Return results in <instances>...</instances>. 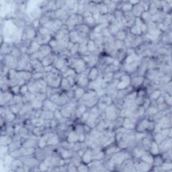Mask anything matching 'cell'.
Segmentation results:
<instances>
[{
  "mask_svg": "<svg viewBox=\"0 0 172 172\" xmlns=\"http://www.w3.org/2000/svg\"><path fill=\"white\" fill-rule=\"evenodd\" d=\"M120 111L121 109L118 108L114 103L108 106L104 112L105 120L108 122L114 121L118 116H120Z\"/></svg>",
  "mask_w": 172,
  "mask_h": 172,
  "instance_id": "1",
  "label": "cell"
},
{
  "mask_svg": "<svg viewBox=\"0 0 172 172\" xmlns=\"http://www.w3.org/2000/svg\"><path fill=\"white\" fill-rule=\"evenodd\" d=\"M90 68H87L85 71H83L81 73L77 74L76 86L87 89V87L90 84V81L88 79V72H89Z\"/></svg>",
  "mask_w": 172,
  "mask_h": 172,
  "instance_id": "2",
  "label": "cell"
},
{
  "mask_svg": "<svg viewBox=\"0 0 172 172\" xmlns=\"http://www.w3.org/2000/svg\"><path fill=\"white\" fill-rule=\"evenodd\" d=\"M18 64V59L14 58L11 55H2V65L9 69H16Z\"/></svg>",
  "mask_w": 172,
  "mask_h": 172,
  "instance_id": "3",
  "label": "cell"
},
{
  "mask_svg": "<svg viewBox=\"0 0 172 172\" xmlns=\"http://www.w3.org/2000/svg\"><path fill=\"white\" fill-rule=\"evenodd\" d=\"M130 81H131V76L130 75L125 73L118 79L117 83L116 88L118 90H122L126 89L130 86Z\"/></svg>",
  "mask_w": 172,
  "mask_h": 172,
  "instance_id": "4",
  "label": "cell"
},
{
  "mask_svg": "<svg viewBox=\"0 0 172 172\" xmlns=\"http://www.w3.org/2000/svg\"><path fill=\"white\" fill-rule=\"evenodd\" d=\"M145 80L144 76H132L130 81V86L135 90H137L143 86V83Z\"/></svg>",
  "mask_w": 172,
  "mask_h": 172,
  "instance_id": "5",
  "label": "cell"
},
{
  "mask_svg": "<svg viewBox=\"0 0 172 172\" xmlns=\"http://www.w3.org/2000/svg\"><path fill=\"white\" fill-rule=\"evenodd\" d=\"M57 153H59V155L62 157L63 160H71V158L72 157L74 152L71 149H65L62 147L59 146L57 147Z\"/></svg>",
  "mask_w": 172,
  "mask_h": 172,
  "instance_id": "6",
  "label": "cell"
},
{
  "mask_svg": "<svg viewBox=\"0 0 172 172\" xmlns=\"http://www.w3.org/2000/svg\"><path fill=\"white\" fill-rule=\"evenodd\" d=\"M58 56L59 55L57 54H56L55 52H52V53H51L50 55H48V56L44 57V58L41 61V62L42 63V65L44 66V67H47V66L53 65L55 59L57 58V57H58Z\"/></svg>",
  "mask_w": 172,
  "mask_h": 172,
  "instance_id": "7",
  "label": "cell"
},
{
  "mask_svg": "<svg viewBox=\"0 0 172 172\" xmlns=\"http://www.w3.org/2000/svg\"><path fill=\"white\" fill-rule=\"evenodd\" d=\"M159 148H160V153L166 152L171 149V138L167 137L162 142L159 144Z\"/></svg>",
  "mask_w": 172,
  "mask_h": 172,
  "instance_id": "8",
  "label": "cell"
},
{
  "mask_svg": "<svg viewBox=\"0 0 172 172\" xmlns=\"http://www.w3.org/2000/svg\"><path fill=\"white\" fill-rule=\"evenodd\" d=\"M66 140H67L68 142L71 143H75L79 141V135L73 130V126H69Z\"/></svg>",
  "mask_w": 172,
  "mask_h": 172,
  "instance_id": "9",
  "label": "cell"
},
{
  "mask_svg": "<svg viewBox=\"0 0 172 172\" xmlns=\"http://www.w3.org/2000/svg\"><path fill=\"white\" fill-rule=\"evenodd\" d=\"M14 97L10 91L6 92H1V106H7Z\"/></svg>",
  "mask_w": 172,
  "mask_h": 172,
  "instance_id": "10",
  "label": "cell"
},
{
  "mask_svg": "<svg viewBox=\"0 0 172 172\" xmlns=\"http://www.w3.org/2000/svg\"><path fill=\"white\" fill-rule=\"evenodd\" d=\"M100 76V72L98 67H91L89 69V72H88V79H89L90 82L95 81Z\"/></svg>",
  "mask_w": 172,
  "mask_h": 172,
  "instance_id": "11",
  "label": "cell"
},
{
  "mask_svg": "<svg viewBox=\"0 0 172 172\" xmlns=\"http://www.w3.org/2000/svg\"><path fill=\"white\" fill-rule=\"evenodd\" d=\"M58 108H60L56 104L51 102V101L48 98H47L46 100H45L43 102V104H42V110H47V111L54 112L55 110H56Z\"/></svg>",
  "mask_w": 172,
  "mask_h": 172,
  "instance_id": "12",
  "label": "cell"
},
{
  "mask_svg": "<svg viewBox=\"0 0 172 172\" xmlns=\"http://www.w3.org/2000/svg\"><path fill=\"white\" fill-rule=\"evenodd\" d=\"M30 63L32 67V73L34 72H44V66L41 60L34 59L30 60Z\"/></svg>",
  "mask_w": 172,
  "mask_h": 172,
  "instance_id": "13",
  "label": "cell"
},
{
  "mask_svg": "<svg viewBox=\"0 0 172 172\" xmlns=\"http://www.w3.org/2000/svg\"><path fill=\"white\" fill-rule=\"evenodd\" d=\"M52 52H53V51H52V48L49 46L48 44H47V45H41V47H40L38 52H39L40 55H41V61L44 58V57H45L48 56V55H50L51 53H52Z\"/></svg>",
  "mask_w": 172,
  "mask_h": 172,
  "instance_id": "14",
  "label": "cell"
},
{
  "mask_svg": "<svg viewBox=\"0 0 172 172\" xmlns=\"http://www.w3.org/2000/svg\"><path fill=\"white\" fill-rule=\"evenodd\" d=\"M86 90L85 88L80 87H77L76 86L74 88V100L79 102L80 100L83 96H84L86 92Z\"/></svg>",
  "mask_w": 172,
  "mask_h": 172,
  "instance_id": "15",
  "label": "cell"
},
{
  "mask_svg": "<svg viewBox=\"0 0 172 172\" xmlns=\"http://www.w3.org/2000/svg\"><path fill=\"white\" fill-rule=\"evenodd\" d=\"M92 161V153H91V149L88 147L84 153L81 156V162L83 164H86L87 165L90 164Z\"/></svg>",
  "mask_w": 172,
  "mask_h": 172,
  "instance_id": "16",
  "label": "cell"
},
{
  "mask_svg": "<svg viewBox=\"0 0 172 172\" xmlns=\"http://www.w3.org/2000/svg\"><path fill=\"white\" fill-rule=\"evenodd\" d=\"M153 158H154V156L152 155V154L150 153L149 151L145 150V151L143 152L142 155H141L140 160L152 165L153 163Z\"/></svg>",
  "mask_w": 172,
  "mask_h": 172,
  "instance_id": "17",
  "label": "cell"
},
{
  "mask_svg": "<svg viewBox=\"0 0 172 172\" xmlns=\"http://www.w3.org/2000/svg\"><path fill=\"white\" fill-rule=\"evenodd\" d=\"M136 123L130 117L124 118L122 127L127 130H135Z\"/></svg>",
  "mask_w": 172,
  "mask_h": 172,
  "instance_id": "18",
  "label": "cell"
},
{
  "mask_svg": "<svg viewBox=\"0 0 172 172\" xmlns=\"http://www.w3.org/2000/svg\"><path fill=\"white\" fill-rule=\"evenodd\" d=\"M17 74L19 77L27 83L32 79V72L28 71H17Z\"/></svg>",
  "mask_w": 172,
  "mask_h": 172,
  "instance_id": "19",
  "label": "cell"
},
{
  "mask_svg": "<svg viewBox=\"0 0 172 172\" xmlns=\"http://www.w3.org/2000/svg\"><path fill=\"white\" fill-rule=\"evenodd\" d=\"M13 140H14L13 136L8 134H2L1 146L8 147L12 143Z\"/></svg>",
  "mask_w": 172,
  "mask_h": 172,
  "instance_id": "20",
  "label": "cell"
},
{
  "mask_svg": "<svg viewBox=\"0 0 172 172\" xmlns=\"http://www.w3.org/2000/svg\"><path fill=\"white\" fill-rule=\"evenodd\" d=\"M59 88H60L61 91H62L63 92H65H65H67V91L71 90L73 87H72L70 85V83H69V82L68 81L67 78L62 77V79H61Z\"/></svg>",
  "mask_w": 172,
  "mask_h": 172,
  "instance_id": "21",
  "label": "cell"
},
{
  "mask_svg": "<svg viewBox=\"0 0 172 172\" xmlns=\"http://www.w3.org/2000/svg\"><path fill=\"white\" fill-rule=\"evenodd\" d=\"M87 51H89L91 54H100L98 48L96 46L94 41H91V40H89V41H88L87 43Z\"/></svg>",
  "mask_w": 172,
  "mask_h": 172,
  "instance_id": "22",
  "label": "cell"
},
{
  "mask_svg": "<svg viewBox=\"0 0 172 172\" xmlns=\"http://www.w3.org/2000/svg\"><path fill=\"white\" fill-rule=\"evenodd\" d=\"M27 85L28 87V91L30 92V93H32L34 95H37V94L41 92L38 89L37 85L36 84V83H35L34 80L31 79V80L29 81L27 83Z\"/></svg>",
  "mask_w": 172,
  "mask_h": 172,
  "instance_id": "23",
  "label": "cell"
},
{
  "mask_svg": "<svg viewBox=\"0 0 172 172\" xmlns=\"http://www.w3.org/2000/svg\"><path fill=\"white\" fill-rule=\"evenodd\" d=\"M106 6L108 14H112L116 10V3L118 1H103Z\"/></svg>",
  "mask_w": 172,
  "mask_h": 172,
  "instance_id": "24",
  "label": "cell"
},
{
  "mask_svg": "<svg viewBox=\"0 0 172 172\" xmlns=\"http://www.w3.org/2000/svg\"><path fill=\"white\" fill-rule=\"evenodd\" d=\"M131 12H132V13H133V14L134 15V16L135 17H140L141 14L143 13L144 10H143V7L141 6L140 3H139L137 4H136V5L133 6Z\"/></svg>",
  "mask_w": 172,
  "mask_h": 172,
  "instance_id": "25",
  "label": "cell"
},
{
  "mask_svg": "<svg viewBox=\"0 0 172 172\" xmlns=\"http://www.w3.org/2000/svg\"><path fill=\"white\" fill-rule=\"evenodd\" d=\"M47 130L44 126H37L33 127L32 129V134L38 136V137H41L43 136Z\"/></svg>",
  "mask_w": 172,
  "mask_h": 172,
  "instance_id": "26",
  "label": "cell"
},
{
  "mask_svg": "<svg viewBox=\"0 0 172 172\" xmlns=\"http://www.w3.org/2000/svg\"><path fill=\"white\" fill-rule=\"evenodd\" d=\"M129 32V28H125L118 30L117 34L114 36L115 40H120V41H125V39L126 37V35Z\"/></svg>",
  "mask_w": 172,
  "mask_h": 172,
  "instance_id": "27",
  "label": "cell"
},
{
  "mask_svg": "<svg viewBox=\"0 0 172 172\" xmlns=\"http://www.w3.org/2000/svg\"><path fill=\"white\" fill-rule=\"evenodd\" d=\"M68 36H69V39L70 42H71L74 44L79 43V42H80V40H81L80 37H79L78 33L75 30L70 31Z\"/></svg>",
  "mask_w": 172,
  "mask_h": 172,
  "instance_id": "28",
  "label": "cell"
},
{
  "mask_svg": "<svg viewBox=\"0 0 172 172\" xmlns=\"http://www.w3.org/2000/svg\"><path fill=\"white\" fill-rule=\"evenodd\" d=\"M40 47H41V45H40L39 44H38L37 42L33 41L31 43V45H30V46L28 48L27 55H28L30 56V55L35 53V52H38L39 49H40Z\"/></svg>",
  "mask_w": 172,
  "mask_h": 172,
  "instance_id": "29",
  "label": "cell"
},
{
  "mask_svg": "<svg viewBox=\"0 0 172 172\" xmlns=\"http://www.w3.org/2000/svg\"><path fill=\"white\" fill-rule=\"evenodd\" d=\"M45 120L42 118L33 117L30 119V123H31V125L33 127L44 126V125H45Z\"/></svg>",
  "mask_w": 172,
  "mask_h": 172,
  "instance_id": "30",
  "label": "cell"
},
{
  "mask_svg": "<svg viewBox=\"0 0 172 172\" xmlns=\"http://www.w3.org/2000/svg\"><path fill=\"white\" fill-rule=\"evenodd\" d=\"M149 151L150 152V153L152 154L153 156L157 155H158V154H160V148H159V145L153 140L152 141L151 146H150Z\"/></svg>",
  "mask_w": 172,
  "mask_h": 172,
  "instance_id": "31",
  "label": "cell"
},
{
  "mask_svg": "<svg viewBox=\"0 0 172 172\" xmlns=\"http://www.w3.org/2000/svg\"><path fill=\"white\" fill-rule=\"evenodd\" d=\"M129 31L132 34H133L134 36H142V32H141L140 30V26L136 25L134 24L129 29Z\"/></svg>",
  "mask_w": 172,
  "mask_h": 172,
  "instance_id": "32",
  "label": "cell"
},
{
  "mask_svg": "<svg viewBox=\"0 0 172 172\" xmlns=\"http://www.w3.org/2000/svg\"><path fill=\"white\" fill-rule=\"evenodd\" d=\"M10 55H11L12 57H14V58L19 60L22 57V56L24 54H22V52H21V51L20 50V48L14 45L12 47Z\"/></svg>",
  "mask_w": 172,
  "mask_h": 172,
  "instance_id": "33",
  "label": "cell"
},
{
  "mask_svg": "<svg viewBox=\"0 0 172 172\" xmlns=\"http://www.w3.org/2000/svg\"><path fill=\"white\" fill-rule=\"evenodd\" d=\"M83 24L87 25V26L92 29L94 26H96L97 23L95 19L93 17V16H90V17H83Z\"/></svg>",
  "mask_w": 172,
  "mask_h": 172,
  "instance_id": "34",
  "label": "cell"
},
{
  "mask_svg": "<svg viewBox=\"0 0 172 172\" xmlns=\"http://www.w3.org/2000/svg\"><path fill=\"white\" fill-rule=\"evenodd\" d=\"M163 93H164V92L161 90L156 89L155 90H153L151 93L148 96V97L151 100V101H156L161 96Z\"/></svg>",
  "mask_w": 172,
  "mask_h": 172,
  "instance_id": "35",
  "label": "cell"
},
{
  "mask_svg": "<svg viewBox=\"0 0 172 172\" xmlns=\"http://www.w3.org/2000/svg\"><path fill=\"white\" fill-rule=\"evenodd\" d=\"M126 57H127L126 48H125V49L118 51L116 59H117L122 65L123 63H124V61H125Z\"/></svg>",
  "mask_w": 172,
  "mask_h": 172,
  "instance_id": "36",
  "label": "cell"
},
{
  "mask_svg": "<svg viewBox=\"0 0 172 172\" xmlns=\"http://www.w3.org/2000/svg\"><path fill=\"white\" fill-rule=\"evenodd\" d=\"M152 17L153 15L149 11H144L140 17L144 23L147 24L149 22L152 21Z\"/></svg>",
  "mask_w": 172,
  "mask_h": 172,
  "instance_id": "37",
  "label": "cell"
},
{
  "mask_svg": "<svg viewBox=\"0 0 172 172\" xmlns=\"http://www.w3.org/2000/svg\"><path fill=\"white\" fill-rule=\"evenodd\" d=\"M164 162V160L163 159L161 154H158L157 155L154 156L153 158V163L152 166L153 167H161L163 163Z\"/></svg>",
  "mask_w": 172,
  "mask_h": 172,
  "instance_id": "38",
  "label": "cell"
},
{
  "mask_svg": "<svg viewBox=\"0 0 172 172\" xmlns=\"http://www.w3.org/2000/svg\"><path fill=\"white\" fill-rule=\"evenodd\" d=\"M41 118L42 119H44L45 120H52V119L55 118H54V112L47 111V110H43Z\"/></svg>",
  "mask_w": 172,
  "mask_h": 172,
  "instance_id": "39",
  "label": "cell"
},
{
  "mask_svg": "<svg viewBox=\"0 0 172 172\" xmlns=\"http://www.w3.org/2000/svg\"><path fill=\"white\" fill-rule=\"evenodd\" d=\"M133 6L131 5L129 1H123L120 10L123 12H130L132 10V9H133Z\"/></svg>",
  "mask_w": 172,
  "mask_h": 172,
  "instance_id": "40",
  "label": "cell"
},
{
  "mask_svg": "<svg viewBox=\"0 0 172 172\" xmlns=\"http://www.w3.org/2000/svg\"><path fill=\"white\" fill-rule=\"evenodd\" d=\"M114 48L118 51H120L126 48L124 41H120V40H115V42H114Z\"/></svg>",
  "mask_w": 172,
  "mask_h": 172,
  "instance_id": "41",
  "label": "cell"
},
{
  "mask_svg": "<svg viewBox=\"0 0 172 172\" xmlns=\"http://www.w3.org/2000/svg\"><path fill=\"white\" fill-rule=\"evenodd\" d=\"M143 42H144V41H143V36L135 37V38L133 43V45H132V48L135 49V48H136L137 47H139V45H140L141 44H142Z\"/></svg>",
  "mask_w": 172,
  "mask_h": 172,
  "instance_id": "42",
  "label": "cell"
},
{
  "mask_svg": "<svg viewBox=\"0 0 172 172\" xmlns=\"http://www.w3.org/2000/svg\"><path fill=\"white\" fill-rule=\"evenodd\" d=\"M47 146V141L45 139H44L43 136H41L38 140V147L40 149H45Z\"/></svg>",
  "mask_w": 172,
  "mask_h": 172,
  "instance_id": "43",
  "label": "cell"
},
{
  "mask_svg": "<svg viewBox=\"0 0 172 172\" xmlns=\"http://www.w3.org/2000/svg\"><path fill=\"white\" fill-rule=\"evenodd\" d=\"M161 168L163 170V171H171L172 170V164L171 161H165L163 163L162 165H161Z\"/></svg>",
  "mask_w": 172,
  "mask_h": 172,
  "instance_id": "44",
  "label": "cell"
},
{
  "mask_svg": "<svg viewBox=\"0 0 172 172\" xmlns=\"http://www.w3.org/2000/svg\"><path fill=\"white\" fill-rule=\"evenodd\" d=\"M45 72H34L32 73V79L33 80H38V79H45Z\"/></svg>",
  "mask_w": 172,
  "mask_h": 172,
  "instance_id": "45",
  "label": "cell"
},
{
  "mask_svg": "<svg viewBox=\"0 0 172 172\" xmlns=\"http://www.w3.org/2000/svg\"><path fill=\"white\" fill-rule=\"evenodd\" d=\"M20 87L21 86L20 85H15L10 87V91L12 92V94L14 96H17V95H20Z\"/></svg>",
  "mask_w": 172,
  "mask_h": 172,
  "instance_id": "46",
  "label": "cell"
},
{
  "mask_svg": "<svg viewBox=\"0 0 172 172\" xmlns=\"http://www.w3.org/2000/svg\"><path fill=\"white\" fill-rule=\"evenodd\" d=\"M79 43L75 44L73 48L70 50V53L71 57L79 55Z\"/></svg>",
  "mask_w": 172,
  "mask_h": 172,
  "instance_id": "47",
  "label": "cell"
},
{
  "mask_svg": "<svg viewBox=\"0 0 172 172\" xmlns=\"http://www.w3.org/2000/svg\"><path fill=\"white\" fill-rule=\"evenodd\" d=\"M164 102L169 107L171 106V95L164 92Z\"/></svg>",
  "mask_w": 172,
  "mask_h": 172,
  "instance_id": "48",
  "label": "cell"
},
{
  "mask_svg": "<svg viewBox=\"0 0 172 172\" xmlns=\"http://www.w3.org/2000/svg\"><path fill=\"white\" fill-rule=\"evenodd\" d=\"M90 171L89 166L86 164H83L82 162L77 166V171Z\"/></svg>",
  "mask_w": 172,
  "mask_h": 172,
  "instance_id": "49",
  "label": "cell"
},
{
  "mask_svg": "<svg viewBox=\"0 0 172 172\" xmlns=\"http://www.w3.org/2000/svg\"><path fill=\"white\" fill-rule=\"evenodd\" d=\"M28 87L27 83H26V84H24L22 86H21L20 87V95L22 96H24L26 94H27L28 92Z\"/></svg>",
  "mask_w": 172,
  "mask_h": 172,
  "instance_id": "50",
  "label": "cell"
},
{
  "mask_svg": "<svg viewBox=\"0 0 172 172\" xmlns=\"http://www.w3.org/2000/svg\"><path fill=\"white\" fill-rule=\"evenodd\" d=\"M54 118L56 119V120H58V121L59 120H61V119L62 118H63L62 114H61V112L60 111V109L59 108L57 109L56 110H55V111H54Z\"/></svg>",
  "mask_w": 172,
  "mask_h": 172,
  "instance_id": "51",
  "label": "cell"
},
{
  "mask_svg": "<svg viewBox=\"0 0 172 172\" xmlns=\"http://www.w3.org/2000/svg\"><path fill=\"white\" fill-rule=\"evenodd\" d=\"M141 6L143 7L144 11H148L150 5V1H140L139 2Z\"/></svg>",
  "mask_w": 172,
  "mask_h": 172,
  "instance_id": "52",
  "label": "cell"
},
{
  "mask_svg": "<svg viewBox=\"0 0 172 172\" xmlns=\"http://www.w3.org/2000/svg\"><path fill=\"white\" fill-rule=\"evenodd\" d=\"M56 8L57 10H60L63 9L66 5V1H56Z\"/></svg>",
  "mask_w": 172,
  "mask_h": 172,
  "instance_id": "53",
  "label": "cell"
},
{
  "mask_svg": "<svg viewBox=\"0 0 172 172\" xmlns=\"http://www.w3.org/2000/svg\"><path fill=\"white\" fill-rule=\"evenodd\" d=\"M140 30H141V32H142V36L143 35L146 34L148 32V28L146 23L143 22L140 25Z\"/></svg>",
  "mask_w": 172,
  "mask_h": 172,
  "instance_id": "54",
  "label": "cell"
},
{
  "mask_svg": "<svg viewBox=\"0 0 172 172\" xmlns=\"http://www.w3.org/2000/svg\"><path fill=\"white\" fill-rule=\"evenodd\" d=\"M129 2L130 3V4L132 6H135L136 4H137L139 3V1H129Z\"/></svg>",
  "mask_w": 172,
  "mask_h": 172,
  "instance_id": "55",
  "label": "cell"
}]
</instances>
